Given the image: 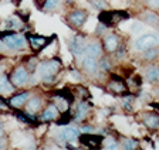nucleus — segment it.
<instances>
[{"label": "nucleus", "instance_id": "nucleus-1", "mask_svg": "<svg viewBox=\"0 0 159 150\" xmlns=\"http://www.w3.org/2000/svg\"><path fill=\"white\" fill-rule=\"evenodd\" d=\"M63 70V62L61 60L57 57L46 60L43 62H40L37 65V75H39L40 81L44 84H53L56 82V78L58 75V72Z\"/></svg>", "mask_w": 159, "mask_h": 150}, {"label": "nucleus", "instance_id": "nucleus-2", "mask_svg": "<svg viewBox=\"0 0 159 150\" xmlns=\"http://www.w3.org/2000/svg\"><path fill=\"white\" fill-rule=\"evenodd\" d=\"M129 17L131 16L126 10H108V9H104L98 14V21L102 23L108 28H112V27L118 26L119 23H122L124 20H128Z\"/></svg>", "mask_w": 159, "mask_h": 150}, {"label": "nucleus", "instance_id": "nucleus-3", "mask_svg": "<svg viewBox=\"0 0 159 150\" xmlns=\"http://www.w3.org/2000/svg\"><path fill=\"white\" fill-rule=\"evenodd\" d=\"M107 91H109L114 95H119V96H125V95L132 93L129 92V87L125 78L114 72L109 74V79L107 82Z\"/></svg>", "mask_w": 159, "mask_h": 150}, {"label": "nucleus", "instance_id": "nucleus-4", "mask_svg": "<svg viewBox=\"0 0 159 150\" xmlns=\"http://www.w3.org/2000/svg\"><path fill=\"white\" fill-rule=\"evenodd\" d=\"M54 38H56V34H53L51 37H46L36 33H26V40L31 51H34V53H41L43 50H46Z\"/></svg>", "mask_w": 159, "mask_h": 150}, {"label": "nucleus", "instance_id": "nucleus-5", "mask_svg": "<svg viewBox=\"0 0 159 150\" xmlns=\"http://www.w3.org/2000/svg\"><path fill=\"white\" fill-rule=\"evenodd\" d=\"M159 45V36L153 33H146L139 36L135 41H134V50L136 53H142V51L152 48V47Z\"/></svg>", "mask_w": 159, "mask_h": 150}, {"label": "nucleus", "instance_id": "nucleus-6", "mask_svg": "<svg viewBox=\"0 0 159 150\" xmlns=\"http://www.w3.org/2000/svg\"><path fill=\"white\" fill-rule=\"evenodd\" d=\"M29 79H30V72L26 68V65H17L10 74V81L16 88H23L24 85H27Z\"/></svg>", "mask_w": 159, "mask_h": 150}, {"label": "nucleus", "instance_id": "nucleus-7", "mask_svg": "<svg viewBox=\"0 0 159 150\" xmlns=\"http://www.w3.org/2000/svg\"><path fill=\"white\" fill-rule=\"evenodd\" d=\"M88 20V11L84 9H74L67 14V21L70 24V27L73 28H80L85 24V21Z\"/></svg>", "mask_w": 159, "mask_h": 150}, {"label": "nucleus", "instance_id": "nucleus-8", "mask_svg": "<svg viewBox=\"0 0 159 150\" xmlns=\"http://www.w3.org/2000/svg\"><path fill=\"white\" fill-rule=\"evenodd\" d=\"M67 45L71 54H74L75 57H80L84 53L87 43H85V36L84 34H75V36L67 38Z\"/></svg>", "mask_w": 159, "mask_h": 150}, {"label": "nucleus", "instance_id": "nucleus-9", "mask_svg": "<svg viewBox=\"0 0 159 150\" xmlns=\"http://www.w3.org/2000/svg\"><path fill=\"white\" fill-rule=\"evenodd\" d=\"M78 58L81 60V70L87 75H97L98 74V71H99L98 58L91 57V55H85V54H81Z\"/></svg>", "mask_w": 159, "mask_h": 150}, {"label": "nucleus", "instance_id": "nucleus-10", "mask_svg": "<svg viewBox=\"0 0 159 150\" xmlns=\"http://www.w3.org/2000/svg\"><path fill=\"white\" fill-rule=\"evenodd\" d=\"M3 43L6 44V48H9V50L20 51V50H23L24 47H26L27 40H26V36H20V34H17V31H16V33L4 37Z\"/></svg>", "mask_w": 159, "mask_h": 150}, {"label": "nucleus", "instance_id": "nucleus-11", "mask_svg": "<svg viewBox=\"0 0 159 150\" xmlns=\"http://www.w3.org/2000/svg\"><path fill=\"white\" fill-rule=\"evenodd\" d=\"M78 140L83 146L88 147V149H101L104 142V136L102 135H91L84 132L83 135L78 136Z\"/></svg>", "mask_w": 159, "mask_h": 150}, {"label": "nucleus", "instance_id": "nucleus-12", "mask_svg": "<svg viewBox=\"0 0 159 150\" xmlns=\"http://www.w3.org/2000/svg\"><path fill=\"white\" fill-rule=\"evenodd\" d=\"M102 47H104V51L108 54H114L116 51V48L119 47L121 44V38L116 33H107L105 36L102 37Z\"/></svg>", "mask_w": 159, "mask_h": 150}, {"label": "nucleus", "instance_id": "nucleus-13", "mask_svg": "<svg viewBox=\"0 0 159 150\" xmlns=\"http://www.w3.org/2000/svg\"><path fill=\"white\" fill-rule=\"evenodd\" d=\"M80 136V132L77 127H73V126H66L63 129L57 132L56 133V137L60 140V142H66V143H71L74 140H77Z\"/></svg>", "mask_w": 159, "mask_h": 150}, {"label": "nucleus", "instance_id": "nucleus-14", "mask_svg": "<svg viewBox=\"0 0 159 150\" xmlns=\"http://www.w3.org/2000/svg\"><path fill=\"white\" fill-rule=\"evenodd\" d=\"M141 123L149 130H155L159 127V114L158 112H142L141 114Z\"/></svg>", "mask_w": 159, "mask_h": 150}, {"label": "nucleus", "instance_id": "nucleus-15", "mask_svg": "<svg viewBox=\"0 0 159 150\" xmlns=\"http://www.w3.org/2000/svg\"><path fill=\"white\" fill-rule=\"evenodd\" d=\"M43 105H44V99L40 96V95L30 96L29 101L26 102V105H24V112L31 114V115H36L43 109Z\"/></svg>", "mask_w": 159, "mask_h": 150}, {"label": "nucleus", "instance_id": "nucleus-16", "mask_svg": "<svg viewBox=\"0 0 159 150\" xmlns=\"http://www.w3.org/2000/svg\"><path fill=\"white\" fill-rule=\"evenodd\" d=\"M60 115V110L56 106V104L53 102H50L43 110H41V114L39 115V120L40 122H53V120L57 119V116Z\"/></svg>", "mask_w": 159, "mask_h": 150}, {"label": "nucleus", "instance_id": "nucleus-17", "mask_svg": "<svg viewBox=\"0 0 159 150\" xmlns=\"http://www.w3.org/2000/svg\"><path fill=\"white\" fill-rule=\"evenodd\" d=\"M139 19L146 26L153 27V28H159V14L155 10L146 9V10H143L142 13L139 14Z\"/></svg>", "mask_w": 159, "mask_h": 150}, {"label": "nucleus", "instance_id": "nucleus-18", "mask_svg": "<svg viewBox=\"0 0 159 150\" xmlns=\"http://www.w3.org/2000/svg\"><path fill=\"white\" fill-rule=\"evenodd\" d=\"M93 106V102H89L88 101H80L78 105L75 108V114H74V120L77 122H83L89 114V109Z\"/></svg>", "mask_w": 159, "mask_h": 150}, {"label": "nucleus", "instance_id": "nucleus-19", "mask_svg": "<svg viewBox=\"0 0 159 150\" xmlns=\"http://www.w3.org/2000/svg\"><path fill=\"white\" fill-rule=\"evenodd\" d=\"M30 96H31V92H30V91H23V92H19L10 98L9 104H10V106L14 108V109H20V108H24V105H26V102L29 101Z\"/></svg>", "mask_w": 159, "mask_h": 150}, {"label": "nucleus", "instance_id": "nucleus-20", "mask_svg": "<svg viewBox=\"0 0 159 150\" xmlns=\"http://www.w3.org/2000/svg\"><path fill=\"white\" fill-rule=\"evenodd\" d=\"M102 51H104L102 43L95 40V41H91V43L87 44L83 54H85V55H91V57H95V58H99V57H102Z\"/></svg>", "mask_w": 159, "mask_h": 150}, {"label": "nucleus", "instance_id": "nucleus-21", "mask_svg": "<svg viewBox=\"0 0 159 150\" xmlns=\"http://www.w3.org/2000/svg\"><path fill=\"white\" fill-rule=\"evenodd\" d=\"M14 91H16V87L10 81V75L9 74H2L0 75V95L13 93Z\"/></svg>", "mask_w": 159, "mask_h": 150}, {"label": "nucleus", "instance_id": "nucleus-22", "mask_svg": "<svg viewBox=\"0 0 159 150\" xmlns=\"http://www.w3.org/2000/svg\"><path fill=\"white\" fill-rule=\"evenodd\" d=\"M53 95H54V96H57V98H61V99H64L67 104L70 105V106H71V105L74 104V101H75V95H74V92L71 89H68V88L54 91Z\"/></svg>", "mask_w": 159, "mask_h": 150}, {"label": "nucleus", "instance_id": "nucleus-23", "mask_svg": "<svg viewBox=\"0 0 159 150\" xmlns=\"http://www.w3.org/2000/svg\"><path fill=\"white\" fill-rule=\"evenodd\" d=\"M145 79L151 84H156L159 82V67L158 65H148L145 68Z\"/></svg>", "mask_w": 159, "mask_h": 150}, {"label": "nucleus", "instance_id": "nucleus-24", "mask_svg": "<svg viewBox=\"0 0 159 150\" xmlns=\"http://www.w3.org/2000/svg\"><path fill=\"white\" fill-rule=\"evenodd\" d=\"M158 57H159V47L158 45L152 47V48H148V50L141 53V60H142L143 62H152V61H155Z\"/></svg>", "mask_w": 159, "mask_h": 150}, {"label": "nucleus", "instance_id": "nucleus-25", "mask_svg": "<svg viewBox=\"0 0 159 150\" xmlns=\"http://www.w3.org/2000/svg\"><path fill=\"white\" fill-rule=\"evenodd\" d=\"M71 119H74V114H71V110H70V108H68V109L63 110V112L57 116L56 125L57 126H66V125L70 123V120Z\"/></svg>", "mask_w": 159, "mask_h": 150}, {"label": "nucleus", "instance_id": "nucleus-26", "mask_svg": "<svg viewBox=\"0 0 159 150\" xmlns=\"http://www.w3.org/2000/svg\"><path fill=\"white\" fill-rule=\"evenodd\" d=\"M4 24H6V28H9V30H23V26H24V23L20 20L16 14L13 17H9Z\"/></svg>", "mask_w": 159, "mask_h": 150}, {"label": "nucleus", "instance_id": "nucleus-27", "mask_svg": "<svg viewBox=\"0 0 159 150\" xmlns=\"http://www.w3.org/2000/svg\"><path fill=\"white\" fill-rule=\"evenodd\" d=\"M74 89H75V91H73L74 95H75V96H78L80 101H88V99H91V92H89L85 87L77 85V87H74Z\"/></svg>", "mask_w": 159, "mask_h": 150}, {"label": "nucleus", "instance_id": "nucleus-28", "mask_svg": "<svg viewBox=\"0 0 159 150\" xmlns=\"http://www.w3.org/2000/svg\"><path fill=\"white\" fill-rule=\"evenodd\" d=\"M134 101H135V96H134L132 93H129V95H125L121 101V106L125 112H132L134 110Z\"/></svg>", "mask_w": 159, "mask_h": 150}, {"label": "nucleus", "instance_id": "nucleus-29", "mask_svg": "<svg viewBox=\"0 0 159 150\" xmlns=\"http://www.w3.org/2000/svg\"><path fill=\"white\" fill-rule=\"evenodd\" d=\"M98 65H99V71L102 72H109L112 70V64H111V60L108 57H99L98 58Z\"/></svg>", "mask_w": 159, "mask_h": 150}, {"label": "nucleus", "instance_id": "nucleus-30", "mask_svg": "<svg viewBox=\"0 0 159 150\" xmlns=\"http://www.w3.org/2000/svg\"><path fill=\"white\" fill-rule=\"evenodd\" d=\"M61 3H63V0H46V3H44V6H43V11L50 13V11L56 10L57 7H60Z\"/></svg>", "mask_w": 159, "mask_h": 150}, {"label": "nucleus", "instance_id": "nucleus-31", "mask_svg": "<svg viewBox=\"0 0 159 150\" xmlns=\"http://www.w3.org/2000/svg\"><path fill=\"white\" fill-rule=\"evenodd\" d=\"M88 3L97 9V10H104V9H108V3L107 0H88Z\"/></svg>", "mask_w": 159, "mask_h": 150}, {"label": "nucleus", "instance_id": "nucleus-32", "mask_svg": "<svg viewBox=\"0 0 159 150\" xmlns=\"http://www.w3.org/2000/svg\"><path fill=\"white\" fill-rule=\"evenodd\" d=\"M142 3L146 9H151L155 11L159 10V0H142Z\"/></svg>", "mask_w": 159, "mask_h": 150}, {"label": "nucleus", "instance_id": "nucleus-33", "mask_svg": "<svg viewBox=\"0 0 159 150\" xmlns=\"http://www.w3.org/2000/svg\"><path fill=\"white\" fill-rule=\"evenodd\" d=\"M122 146H124V149H126V150H132V149L138 147V142H136L135 139H124Z\"/></svg>", "mask_w": 159, "mask_h": 150}, {"label": "nucleus", "instance_id": "nucleus-34", "mask_svg": "<svg viewBox=\"0 0 159 150\" xmlns=\"http://www.w3.org/2000/svg\"><path fill=\"white\" fill-rule=\"evenodd\" d=\"M102 143H104V149H118V142L114 140V137H108V139L104 137Z\"/></svg>", "mask_w": 159, "mask_h": 150}, {"label": "nucleus", "instance_id": "nucleus-35", "mask_svg": "<svg viewBox=\"0 0 159 150\" xmlns=\"http://www.w3.org/2000/svg\"><path fill=\"white\" fill-rule=\"evenodd\" d=\"M114 54H115V58H116V60H122V58L126 55V45L121 43V44H119V47L116 48V51H115Z\"/></svg>", "mask_w": 159, "mask_h": 150}, {"label": "nucleus", "instance_id": "nucleus-36", "mask_svg": "<svg viewBox=\"0 0 159 150\" xmlns=\"http://www.w3.org/2000/svg\"><path fill=\"white\" fill-rule=\"evenodd\" d=\"M16 16L19 17L24 24H27L30 20V11L29 10H16Z\"/></svg>", "mask_w": 159, "mask_h": 150}, {"label": "nucleus", "instance_id": "nucleus-37", "mask_svg": "<svg viewBox=\"0 0 159 150\" xmlns=\"http://www.w3.org/2000/svg\"><path fill=\"white\" fill-rule=\"evenodd\" d=\"M128 82H132L135 88H141L142 87V77L141 75H132V77H129Z\"/></svg>", "mask_w": 159, "mask_h": 150}, {"label": "nucleus", "instance_id": "nucleus-38", "mask_svg": "<svg viewBox=\"0 0 159 150\" xmlns=\"http://www.w3.org/2000/svg\"><path fill=\"white\" fill-rule=\"evenodd\" d=\"M142 30H143V23L142 21H135V23H132V26H131V31H132L134 34L141 33Z\"/></svg>", "mask_w": 159, "mask_h": 150}, {"label": "nucleus", "instance_id": "nucleus-39", "mask_svg": "<svg viewBox=\"0 0 159 150\" xmlns=\"http://www.w3.org/2000/svg\"><path fill=\"white\" fill-rule=\"evenodd\" d=\"M107 28H108V27H105L102 23H98V26H97V30H95V34H97V36H102V34L107 31Z\"/></svg>", "mask_w": 159, "mask_h": 150}, {"label": "nucleus", "instance_id": "nucleus-40", "mask_svg": "<svg viewBox=\"0 0 159 150\" xmlns=\"http://www.w3.org/2000/svg\"><path fill=\"white\" fill-rule=\"evenodd\" d=\"M33 2L39 10H43V6H44V3H46V0H33Z\"/></svg>", "mask_w": 159, "mask_h": 150}, {"label": "nucleus", "instance_id": "nucleus-41", "mask_svg": "<svg viewBox=\"0 0 159 150\" xmlns=\"http://www.w3.org/2000/svg\"><path fill=\"white\" fill-rule=\"evenodd\" d=\"M81 130H83V132H85V133H89V132H93V130H94V127L89 126V125H85V126H81Z\"/></svg>", "mask_w": 159, "mask_h": 150}, {"label": "nucleus", "instance_id": "nucleus-42", "mask_svg": "<svg viewBox=\"0 0 159 150\" xmlns=\"http://www.w3.org/2000/svg\"><path fill=\"white\" fill-rule=\"evenodd\" d=\"M149 108H152V109H155L156 112L159 114V102H152V104H149Z\"/></svg>", "mask_w": 159, "mask_h": 150}, {"label": "nucleus", "instance_id": "nucleus-43", "mask_svg": "<svg viewBox=\"0 0 159 150\" xmlns=\"http://www.w3.org/2000/svg\"><path fill=\"white\" fill-rule=\"evenodd\" d=\"M3 139H4V135H3V130L0 127V149L3 147Z\"/></svg>", "mask_w": 159, "mask_h": 150}, {"label": "nucleus", "instance_id": "nucleus-44", "mask_svg": "<svg viewBox=\"0 0 159 150\" xmlns=\"http://www.w3.org/2000/svg\"><path fill=\"white\" fill-rule=\"evenodd\" d=\"M6 50V44L3 43V40H0V51H4Z\"/></svg>", "mask_w": 159, "mask_h": 150}, {"label": "nucleus", "instance_id": "nucleus-45", "mask_svg": "<svg viewBox=\"0 0 159 150\" xmlns=\"http://www.w3.org/2000/svg\"><path fill=\"white\" fill-rule=\"evenodd\" d=\"M11 3H13L14 6H19V4L21 3V0H11Z\"/></svg>", "mask_w": 159, "mask_h": 150}, {"label": "nucleus", "instance_id": "nucleus-46", "mask_svg": "<svg viewBox=\"0 0 159 150\" xmlns=\"http://www.w3.org/2000/svg\"><path fill=\"white\" fill-rule=\"evenodd\" d=\"M0 72H2V67H0Z\"/></svg>", "mask_w": 159, "mask_h": 150}, {"label": "nucleus", "instance_id": "nucleus-47", "mask_svg": "<svg viewBox=\"0 0 159 150\" xmlns=\"http://www.w3.org/2000/svg\"><path fill=\"white\" fill-rule=\"evenodd\" d=\"M0 127H2V122H0Z\"/></svg>", "mask_w": 159, "mask_h": 150}]
</instances>
